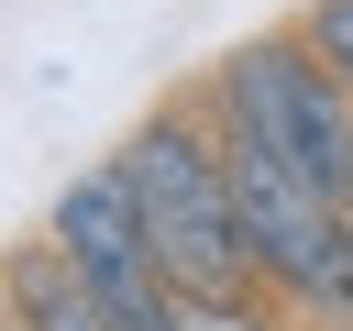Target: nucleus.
Returning a JSON list of instances; mask_svg holds the SVG:
<instances>
[{"mask_svg": "<svg viewBox=\"0 0 353 331\" xmlns=\"http://www.w3.org/2000/svg\"><path fill=\"white\" fill-rule=\"evenodd\" d=\"M110 166L132 177L143 254H154V276H165L176 298H265L254 243H243V221H232V177H221V143H210L199 88H188V99H165V110L110 154Z\"/></svg>", "mask_w": 353, "mask_h": 331, "instance_id": "f257e3e1", "label": "nucleus"}, {"mask_svg": "<svg viewBox=\"0 0 353 331\" xmlns=\"http://www.w3.org/2000/svg\"><path fill=\"white\" fill-rule=\"evenodd\" d=\"M199 99H210L221 132L265 143L287 177H309L331 210H353V88H342L287 22H265L254 44H232V55L199 77Z\"/></svg>", "mask_w": 353, "mask_h": 331, "instance_id": "f03ea898", "label": "nucleus"}, {"mask_svg": "<svg viewBox=\"0 0 353 331\" xmlns=\"http://www.w3.org/2000/svg\"><path fill=\"white\" fill-rule=\"evenodd\" d=\"M66 254H77V276L99 287V276H121V265H154L143 254V210H132V177L121 166H88V177H66V199H55V221H44Z\"/></svg>", "mask_w": 353, "mask_h": 331, "instance_id": "7ed1b4c3", "label": "nucleus"}, {"mask_svg": "<svg viewBox=\"0 0 353 331\" xmlns=\"http://www.w3.org/2000/svg\"><path fill=\"white\" fill-rule=\"evenodd\" d=\"M0 309H11L22 331H121V320H110V298L77 276V254H66L55 232H33V243H11V254H0Z\"/></svg>", "mask_w": 353, "mask_h": 331, "instance_id": "20e7f679", "label": "nucleus"}, {"mask_svg": "<svg viewBox=\"0 0 353 331\" xmlns=\"http://www.w3.org/2000/svg\"><path fill=\"white\" fill-rule=\"evenodd\" d=\"M287 33H298V44L353 88V0H298V11H287Z\"/></svg>", "mask_w": 353, "mask_h": 331, "instance_id": "39448f33", "label": "nucleus"}, {"mask_svg": "<svg viewBox=\"0 0 353 331\" xmlns=\"http://www.w3.org/2000/svg\"><path fill=\"white\" fill-rule=\"evenodd\" d=\"M176 331H298L276 298H188V320Z\"/></svg>", "mask_w": 353, "mask_h": 331, "instance_id": "423d86ee", "label": "nucleus"}, {"mask_svg": "<svg viewBox=\"0 0 353 331\" xmlns=\"http://www.w3.org/2000/svg\"><path fill=\"white\" fill-rule=\"evenodd\" d=\"M309 331H353V298H342V309H331V320H309Z\"/></svg>", "mask_w": 353, "mask_h": 331, "instance_id": "0eeeda50", "label": "nucleus"}, {"mask_svg": "<svg viewBox=\"0 0 353 331\" xmlns=\"http://www.w3.org/2000/svg\"><path fill=\"white\" fill-rule=\"evenodd\" d=\"M0 331H11V309H0Z\"/></svg>", "mask_w": 353, "mask_h": 331, "instance_id": "6e6552de", "label": "nucleus"}]
</instances>
